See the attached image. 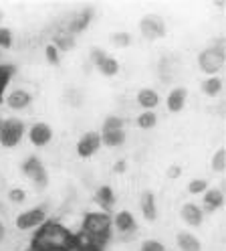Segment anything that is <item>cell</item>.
Masks as SVG:
<instances>
[{
  "instance_id": "cell-1",
  "label": "cell",
  "mask_w": 226,
  "mask_h": 251,
  "mask_svg": "<svg viewBox=\"0 0 226 251\" xmlns=\"http://www.w3.org/2000/svg\"><path fill=\"white\" fill-rule=\"evenodd\" d=\"M111 227L113 221L109 213H87L81 223V233L77 235V251H101L111 237Z\"/></svg>"
},
{
  "instance_id": "cell-2",
  "label": "cell",
  "mask_w": 226,
  "mask_h": 251,
  "mask_svg": "<svg viewBox=\"0 0 226 251\" xmlns=\"http://www.w3.org/2000/svg\"><path fill=\"white\" fill-rule=\"evenodd\" d=\"M30 251H77V235L57 221H45L30 241Z\"/></svg>"
},
{
  "instance_id": "cell-3",
  "label": "cell",
  "mask_w": 226,
  "mask_h": 251,
  "mask_svg": "<svg viewBox=\"0 0 226 251\" xmlns=\"http://www.w3.org/2000/svg\"><path fill=\"white\" fill-rule=\"evenodd\" d=\"M226 65V45L224 39H216L214 45L206 47L198 55V67L200 71H204L208 77H214L216 73H220Z\"/></svg>"
},
{
  "instance_id": "cell-4",
  "label": "cell",
  "mask_w": 226,
  "mask_h": 251,
  "mask_svg": "<svg viewBox=\"0 0 226 251\" xmlns=\"http://www.w3.org/2000/svg\"><path fill=\"white\" fill-rule=\"evenodd\" d=\"M26 134L24 124L19 118H8L2 122V130H0V144L4 148H14L21 144L23 136Z\"/></svg>"
},
{
  "instance_id": "cell-5",
  "label": "cell",
  "mask_w": 226,
  "mask_h": 251,
  "mask_svg": "<svg viewBox=\"0 0 226 251\" xmlns=\"http://www.w3.org/2000/svg\"><path fill=\"white\" fill-rule=\"evenodd\" d=\"M23 172H24V176H28L32 182H35V186L39 188V191L46 188L48 172H46V166L43 164V160L39 158V156H28V158H24Z\"/></svg>"
},
{
  "instance_id": "cell-6",
  "label": "cell",
  "mask_w": 226,
  "mask_h": 251,
  "mask_svg": "<svg viewBox=\"0 0 226 251\" xmlns=\"http://www.w3.org/2000/svg\"><path fill=\"white\" fill-rule=\"evenodd\" d=\"M139 33L148 39V41H158V39H164L168 28L166 23L158 14H145V17L139 21Z\"/></svg>"
},
{
  "instance_id": "cell-7",
  "label": "cell",
  "mask_w": 226,
  "mask_h": 251,
  "mask_svg": "<svg viewBox=\"0 0 226 251\" xmlns=\"http://www.w3.org/2000/svg\"><path fill=\"white\" fill-rule=\"evenodd\" d=\"M46 221V213L43 207H35V209H28V211H23L19 217H16V229L21 231H32V229H39L43 223Z\"/></svg>"
},
{
  "instance_id": "cell-8",
  "label": "cell",
  "mask_w": 226,
  "mask_h": 251,
  "mask_svg": "<svg viewBox=\"0 0 226 251\" xmlns=\"http://www.w3.org/2000/svg\"><path fill=\"white\" fill-rule=\"evenodd\" d=\"M101 148V136L97 132H85L77 142V154L81 158H91Z\"/></svg>"
},
{
  "instance_id": "cell-9",
  "label": "cell",
  "mask_w": 226,
  "mask_h": 251,
  "mask_svg": "<svg viewBox=\"0 0 226 251\" xmlns=\"http://www.w3.org/2000/svg\"><path fill=\"white\" fill-rule=\"evenodd\" d=\"M28 140H30V144L37 146V148H43L46 144H51V140H53V128L46 122L32 124L30 130H28Z\"/></svg>"
},
{
  "instance_id": "cell-10",
  "label": "cell",
  "mask_w": 226,
  "mask_h": 251,
  "mask_svg": "<svg viewBox=\"0 0 226 251\" xmlns=\"http://www.w3.org/2000/svg\"><path fill=\"white\" fill-rule=\"evenodd\" d=\"M93 17H95V8H93V6L81 8L79 12H75L73 17H71V21H69V25H67V30H69L73 37L79 35V33H83V30L91 25Z\"/></svg>"
},
{
  "instance_id": "cell-11",
  "label": "cell",
  "mask_w": 226,
  "mask_h": 251,
  "mask_svg": "<svg viewBox=\"0 0 226 251\" xmlns=\"http://www.w3.org/2000/svg\"><path fill=\"white\" fill-rule=\"evenodd\" d=\"M111 221H113V227H115L117 233H121V235H129V233L137 231V221H136L134 213H129V211L115 213V217H113Z\"/></svg>"
},
{
  "instance_id": "cell-12",
  "label": "cell",
  "mask_w": 226,
  "mask_h": 251,
  "mask_svg": "<svg viewBox=\"0 0 226 251\" xmlns=\"http://www.w3.org/2000/svg\"><path fill=\"white\" fill-rule=\"evenodd\" d=\"M202 213H214L218 211L222 205H224V193H222V188H208L206 193H202Z\"/></svg>"
},
{
  "instance_id": "cell-13",
  "label": "cell",
  "mask_w": 226,
  "mask_h": 251,
  "mask_svg": "<svg viewBox=\"0 0 226 251\" xmlns=\"http://www.w3.org/2000/svg\"><path fill=\"white\" fill-rule=\"evenodd\" d=\"M180 217H182V221L190 227H200L202 221H204V213H202L200 205H196V202H184L182 209H180Z\"/></svg>"
},
{
  "instance_id": "cell-14",
  "label": "cell",
  "mask_w": 226,
  "mask_h": 251,
  "mask_svg": "<svg viewBox=\"0 0 226 251\" xmlns=\"http://www.w3.org/2000/svg\"><path fill=\"white\" fill-rule=\"evenodd\" d=\"M186 100H188V89L186 87H174L168 98H166V107L170 114H180L184 105H186Z\"/></svg>"
},
{
  "instance_id": "cell-15",
  "label": "cell",
  "mask_w": 226,
  "mask_h": 251,
  "mask_svg": "<svg viewBox=\"0 0 226 251\" xmlns=\"http://www.w3.org/2000/svg\"><path fill=\"white\" fill-rule=\"evenodd\" d=\"M139 209L145 221H156L158 219V202H156V195L152 191H143L139 197Z\"/></svg>"
},
{
  "instance_id": "cell-16",
  "label": "cell",
  "mask_w": 226,
  "mask_h": 251,
  "mask_svg": "<svg viewBox=\"0 0 226 251\" xmlns=\"http://www.w3.org/2000/svg\"><path fill=\"white\" fill-rule=\"evenodd\" d=\"M32 101V96L26 91V89H14L8 93L6 98V105L10 109H14V112H21V109H26Z\"/></svg>"
},
{
  "instance_id": "cell-17",
  "label": "cell",
  "mask_w": 226,
  "mask_h": 251,
  "mask_svg": "<svg viewBox=\"0 0 226 251\" xmlns=\"http://www.w3.org/2000/svg\"><path fill=\"white\" fill-rule=\"evenodd\" d=\"M95 202L99 205L105 213H109L115 205V193H113V188L109 184H101L99 188L95 191Z\"/></svg>"
},
{
  "instance_id": "cell-18",
  "label": "cell",
  "mask_w": 226,
  "mask_h": 251,
  "mask_svg": "<svg viewBox=\"0 0 226 251\" xmlns=\"http://www.w3.org/2000/svg\"><path fill=\"white\" fill-rule=\"evenodd\" d=\"M176 243L180 247V251H202L200 239L192 231H180L176 235Z\"/></svg>"
},
{
  "instance_id": "cell-19",
  "label": "cell",
  "mask_w": 226,
  "mask_h": 251,
  "mask_svg": "<svg viewBox=\"0 0 226 251\" xmlns=\"http://www.w3.org/2000/svg\"><path fill=\"white\" fill-rule=\"evenodd\" d=\"M137 103L143 107V112H154V107L159 103L158 91L152 87H143L137 91Z\"/></svg>"
},
{
  "instance_id": "cell-20",
  "label": "cell",
  "mask_w": 226,
  "mask_h": 251,
  "mask_svg": "<svg viewBox=\"0 0 226 251\" xmlns=\"http://www.w3.org/2000/svg\"><path fill=\"white\" fill-rule=\"evenodd\" d=\"M51 45L55 47L59 53H67V51H71L73 47H75V37L69 33L67 28H65V30H59V33H55Z\"/></svg>"
},
{
  "instance_id": "cell-21",
  "label": "cell",
  "mask_w": 226,
  "mask_h": 251,
  "mask_svg": "<svg viewBox=\"0 0 226 251\" xmlns=\"http://www.w3.org/2000/svg\"><path fill=\"white\" fill-rule=\"evenodd\" d=\"M99 136H101V146H107V148L123 146L125 140H127L125 130H113V132H105V134H99Z\"/></svg>"
},
{
  "instance_id": "cell-22",
  "label": "cell",
  "mask_w": 226,
  "mask_h": 251,
  "mask_svg": "<svg viewBox=\"0 0 226 251\" xmlns=\"http://www.w3.org/2000/svg\"><path fill=\"white\" fill-rule=\"evenodd\" d=\"M222 87H224V81L220 79L218 75H214V77H208V79H204V81L200 83L202 93H204V96H208V98H216V96H220Z\"/></svg>"
},
{
  "instance_id": "cell-23",
  "label": "cell",
  "mask_w": 226,
  "mask_h": 251,
  "mask_svg": "<svg viewBox=\"0 0 226 251\" xmlns=\"http://www.w3.org/2000/svg\"><path fill=\"white\" fill-rule=\"evenodd\" d=\"M99 73L101 75H105V77H115L117 73H119V63H117V59H113V57H105L101 63H99Z\"/></svg>"
},
{
  "instance_id": "cell-24",
  "label": "cell",
  "mask_w": 226,
  "mask_h": 251,
  "mask_svg": "<svg viewBox=\"0 0 226 251\" xmlns=\"http://www.w3.org/2000/svg\"><path fill=\"white\" fill-rule=\"evenodd\" d=\"M136 124H137V128H141V130H152L154 126L158 124V116H156V112H141L136 118Z\"/></svg>"
},
{
  "instance_id": "cell-25",
  "label": "cell",
  "mask_w": 226,
  "mask_h": 251,
  "mask_svg": "<svg viewBox=\"0 0 226 251\" xmlns=\"http://www.w3.org/2000/svg\"><path fill=\"white\" fill-rule=\"evenodd\" d=\"M113 130H123V120L117 116H107L103 120V126H101V134L113 132Z\"/></svg>"
},
{
  "instance_id": "cell-26",
  "label": "cell",
  "mask_w": 226,
  "mask_h": 251,
  "mask_svg": "<svg viewBox=\"0 0 226 251\" xmlns=\"http://www.w3.org/2000/svg\"><path fill=\"white\" fill-rule=\"evenodd\" d=\"M12 73H14V67L12 65H2V67H0V98H2L6 85L10 83Z\"/></svg>"
},
{
  "instance_id": "cell-27",
  "label": "cell",
  "mask_w": 226,
  "mask_h": 251,
  "mask_svg": "<svg viewBox=\"0 0 226 251\" xmlns=\"http://www.w3.org/2000/svg\"><path fill=\"white\" fill-rule=\"evenodd\" d=\"M212 168L216 172H224V168H226V150L224 148H218L214 152V156H212Z\"/></svg>"
},
{
  "instance_id": "cell-28",
  "label": "cell",
  "mask_w": 226,
  "mask_h": 251,
  "mask_svg": "<svg viewBox=\"0 0 226 251\" xmlns=\"http://www.w3.org/2000/svg\"><path fill=\"white\" fill-rule=\"evenodd\" d=\"M206 191H208V180H204V178H194L188 184V193H192V195H202Z\"/></svg>"
},
{
  "instance_id": "cell-29",
  "label": "cell",
  "mask_w": 226,
  "mask_h": 251,
  "mask_svg": "<svg viewBox=\"0 0 226 251\" xmlns=\"http://www.w3.org/2000/svg\"><path fill=\"white\" fill-rule=\"evenodd\" d=\"M12 47V30L8 26H0V49H10Z\"/></svg>"
},
{
  "instance_id": "cell-30",
  "label": "cell",
  "mask_w": 226,
  "mask_h": 251,
  "mask_svg": "<svg viewBox=\"0 0 226 251\" xmlns=\"http://www.w3.org/2000/svg\"><path fill=\"white\" fill-rule=\"evenodd\" d=\"M111 43L115 47H129L132 45V35L129 33H113L111 35Z\"/></svg>"
},
{
  "instance_id": "cell-31",
  "label": "cell",
  "mask_w": 226,
  "mask_h": 251,
  "mask_svg": "<svg viewBox=\"0 0 226 251\" xmlns=\"http://www.w3.org/2000/svg\"><path fill=\"white\" fill-rule=\"evenodd\" d=\"M139 251H166V245L158 239H145L139 247Z\"/></svg>"
},
{
  "instance_id": "cell-32",
  "label": "cell",
  "mask_w": 226,
  "mask_h": 251,
  "mask_svg": "<svg viewBox=\"0 0 226 251\" xmlns=\"http://www.w3.org/2000/svg\"><path fill=\"white\" fill-rule=\"evenodd\" d=\"M105 57H107V53L101 49V47H93V49H91V53H89V61L93 63L95 67H99V63H101Z\"/></svg>"
},
{
  "instance_id": "cell-33",
  "label": "cell",
  "mask_w": 226,
  "mask_h": 251,
  "mask_svg": "<svg viewBox=\"0 0 226 251\" xmlns=\"http://www.w3.org/2000/svg\"><path fill=\"white\" fill-rule=\"evenodd\" d=\"M45 57H46V61L51 63V65H59V61H61L59 51L55 49L53 45H46V49H45Z\"/></svg>"
},
{
  "instance_id": "cell-34",
  "label": "cell",
  "mask_w": 226,
  "mask_h": 251,
  "mask_svg": "<svg viewBox=\"0 0 226 251\" xmlns=\"http://www.w3.org/2000/svg\"><path fill=\"white\" fill-rule=\"evenodd\" d=\"M8 199L12 202H24L26 201V191H23V188H12V191L8 193Z\"/></svg>"
},
{
  "instance_id": "cell-35",
  "label": "cell",
  "mask_w": 226,
  "mask_h": 251,
  "mask_svg": "<svg viewBox=\"0 0 226 251\" xmlns=\"http://www.w3.org/2000/svg\"><path fill=\"white\" fill-rule=\"evenodd\" d=\"M182 176V166L180 164H172L168 168V178H180Z\"/></svg>"
},
{
  "instance_id": "cell-36",
  "label": "cell",
  "mask_w": 226,
  "mask_h": 251,
  "mask_svg": "<svg viewBox=\"0 0 226 251\" xmlns=\"http://www.w3.org/2000/svg\"><path fill=\"white\" fill-rule=\"evenodd\" d=\"M113 170L119 172V175H121V172H125V160H117L115 166H113Z\"/></svg>"
},
{
  "instance_id": "cell-37",
  "label": "cell",
  "mask_w": 226,
  "mask_h": 251,
  "mask_svg": "<svg viewBox=\"0 0 226 251\" xmlns=\"http://www.w3.org/2000/svg\"><path fill=\"white\" fill-rule=\"evenodd\" d=\"M2 239H4V225L0 223V241H2Z\"/></svg>"
},
{
  "instance_id": "cell-38",
  "label": "cell",
  "mask_w": 226,
  "mask_h": 251,
  "mask_svg": "<svg viewBox=\"0 0 226 251\" xmlns=\"http://www.w3.org/2000/svg\"><path fill=\"white\" fill-rule=\"evenodd\" d=\"M2 17H4V12H2V10H0V21H2Z\"/></svg>"
},
{
  "instance_id": "cell-39",
  "label": "cell",
  "mask_w": 226,
  "mask_h": 251,
  "mask_svg": "<svg viewBox=\"0 0 226 251\" xmlns=\"http://www.w3.org/2000/svg\"><path fill=\"white\" fill-rule=\"evenodd\" d=\"M2 122H4V120H2V118H0V130H2Z\"/></svg>"
}]
</instances>
